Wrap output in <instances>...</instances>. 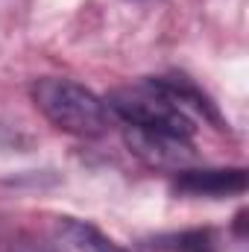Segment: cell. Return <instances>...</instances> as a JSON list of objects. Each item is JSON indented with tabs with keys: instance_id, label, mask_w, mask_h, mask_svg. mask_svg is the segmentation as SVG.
<instances>
[{
	"instance_id": "6da1fadb",
	"label": "cell",
	"mask_w": 249,
	"mask_h": 252,
	"mask_svg": "<svg viewBox=\"0 0 249 252\" xmlns=\"http://www.w3.org/2000/svg\"><path fill=\"white\" fill-rule=\"evenodd\" d=\"M35 109L62 132L79 138H97L109 126L106 103L85 85L59 76H41L30 88Z\"/></svg>"
},
{
	"instance_id": "7a4b0ae2",
	"label": "cell",
	"mask_w": 249,
	"mask_h": 252,
	"mask_svg": "<svg viewBox=\"0 0 249 252\" xmlns=\"http://www.w3.org/2000/svg\"><path fill=\"white\" fill-rule=\"evenodd\" d=\"M109 109L121 115L126 126H141V129H156L167 135L190 138L193 135V121L185 109L164 91L158 79H147L132 88H118L106 97Z\"/></svg>"
},
{
	"instance_id": "3957f363",
	"label": "cell",
	"mask_w": 249,
	"mask_h": 252,
	"mask_svg": "<svg viewBox=\"0 0 249 252\" xmlns=\"http://www.w3.org/2000/svg\"><path fill=\"white\" fill-rule=\"evenodd\" d=\"M126 147L150 167H170V170H185L196 158L190 138L156 132V129H141V126H126Z\"/></svg>"
},
{
	"instance_id": "277c9868",
	"label": "cell",
	"mask_w": 249,
	"mask_h": 252,
	"mask_svg": "<svg viewBox=\"0 0 249 252\" xmlns=\"http://www.w3.org/2000/svg\"><path fill=\"white\" fill-rule=\"evenodd\" d=\"M173 190L185 196H238L247 190V170L244 167H205V170H179L173 179Z\"/></svg>"
},
{
	"instance_id": "5b68a950",
	"label": "cell",
	"mask_w": 249,
	"mask_h": 252,
	"mask_svg": "<svg viewBox=\"0 0 249 252\" xmlns=\"http://www.w3.org/2000/svg\"><path fill=\"white\" fill-rule=\"evenodd\" d=\"M64 241L79 252H126L124 247H118L112 238H106L97 226L85 223V220H73V217H62L59 223Z\"/></svg>"
},
{
	"instance_id": "8992f818",
	"label": "cell",
	"mask_w": 249,
	"mask_h": 252,
	"mask_svg": "<svg viewBox=\"0 0 249 252\" xmlns=\"http://www.w3.org/2000/svg\"><path fill=\"white\" fill-rule=\"evenodd\" d=\"M150 250L156 252H217L214 235L208 229H193V232H173V235H158L150 241Z\"/></svg>"
}]
</instances>
